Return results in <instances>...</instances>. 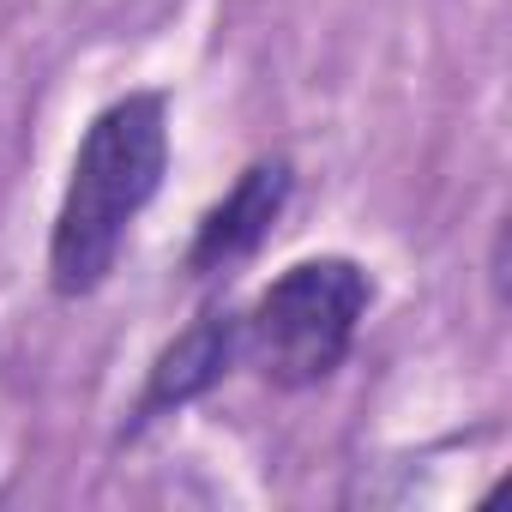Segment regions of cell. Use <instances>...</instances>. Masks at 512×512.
Returning a JSON list of instances; mask_svg holds the SVG:
<instances>
[{"label":"cell","instance_id":"cell-2","mask_svg":"<svg viewBox=\"0 0 512 512\" xmlns=\"http://www.w3.org/2000/svg\"><path fill=\"white\" fill-rule=\"evenodd\" d=\"M374 302V284L344 253L290 266L260 302L241 314V362L272 386H320L356 344V326Z\"/></svg>","mask_w":512,"mask_h":512},{"label":"cell","instance_id":"cell-3","mask_svg":"<svg viewBox=\"0 0 512 512\" xmlns=\"http://www.w3.org/2000/svg\"><path fill=\"white\" fill-rule=\"evenodd\" d=\"M284 199H290V163L272 157V163H253L205 217H199V235H193V253H187V272H229L235 260H247L253 247L272 235V223L284 217Z\"/></svg>","mask_w":512,"mask_h":512},{"label":"cell","instance_id":"cell-1","mask_svg":"<svg viewBox=\"0 0 512 512\" xmlns=\"http://www.w3.org/2000/svg\"><path fill=\"white\" fill-rule=\"evenodd\" d=\"M163 169H169V109L157 91H127L91 121L49 235V284L61 296H91L109 284L133 217L163 187Z\"/></svg>","mask_w":512,"mask_h":512},{"label":"cell","instance_id":"cell-4","mask_svg":"<svg viewBox=\"0 0 512 512\" xmlns=\"http://www.w3.org/2000/svg\"><path fill=\"white\" fill-rule=\"evenodd\" d=\"M235 350H241V320H235V314H199V320L157 356L151 386H145V398H139V416H163V410H181V404L205 398V392L229 374Z\"/></svg>","mask_w":512,"mask_h":512}]
</instances>
